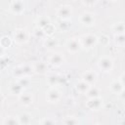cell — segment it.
<instances>
[{
  "label": "cell",
  "instance_id": "6da1fadb",
  "mask_svg": "<svg viewBox=\"0 0 125 125\" xmlns=\"http://www.w3.org/2000/svg\"><path fill=\"white\" fill-rule=\"evenodd\" d=\"M80 41H81V44L83 47H85L87 49H91L96 45L98 38L94 34H85L82 36Z\"/></svg>",
  "mask_w": 125,
  "mask_h": 125
},
{
  "label": "cell",
  "instance_id": "7a4b0ae2",
  "mask_svg": "<svg viewBox=\"0 0 125 125\" xmlns=\"http://www.w3.org/2000/svg\"><path fill=\"white\" fill-rule=\"evenodd\" d=\"M98 66L100 69H102L104 72H108L112 69L113 62L109 57H103L98 62Z\"/></svg>",
  "mask_w": 125,
  "mask_h": 125
},
{
  "label": "cell",
  "instance_id": "3957f363",
  "mask_svg": "<svg viewBox=\"0 0 125 125\" xmlns=\"http://www.w3.org/2000/svg\"><path fill=\"white\" fill-rule=\"evenodd\" d=\"M34 70V68H32L30 65L28 64H24V65H21L19 67H16L14 69V75L21 78V77H23V76H26L27 74H30L32 71Z\"/></svg>",
  "mask_w": 125,
  "mask_h": 125
},
{
  "label": "cell",
  "instance_id": "277c9868",
  "mask_svg": "<svg viewBox=\"0 0 125 125\" xmlns=\"http://www.w3.org/2000/svg\"><path fill=\"white\" fill-rule=\"evenodd\" d=\"M81 46H82L81 41L78 40L77 38H69L66 42V49L68 52L71 53H76L77 51H79Z\"/></svg>",
  "mask_w": 125,
  "mask_h": 125
},
{
  "label": "cell",
  "instance_id": "5b68a950",
  "mask_svg": "<svg viewBox=\"0 0 125 125\" xmlns=\"http://www.w3.org/2000/svg\"><path fill=\"white\" fill-rule=\"evenodd\" d=\"M71 15H72V8L70 6L63 5L58 9V16L62 20H68L69 18H71Z\"/></svg>",
  "mask_w": 125,
  "mask_h": 125
},
{
  "label": "cell",
  "instance_id": "8992f818",
  "mask_svg": "<svg viewBox=\"0 0 125 125\" xmlns=\"http://www.w3.org/2000/svg\"><path fill=\"white\" fill-rule=\"evenodd\" d=\"M79 21L84 25H92V24L95 23V17H94V15L92 13L84 12V13H82L80 15Z\"/></svg>",
  "mask_w": 125,
  "mask_h": 125
},
{
  "label": "cell",
  "instance_id": "52a82bcc",
  "mask_svg": "<svg viewBox=\"0 0 125 125\" xmlns=\"http://www.w3.org/2000/svg\"><path fill=\"white\" fill-rule=\"evenodd\" d=\"M10 10L15 15H20L24 10V5L21 0H14L10 6Z\"/></svg>",
  "mask_w": 125,
  "mask_h": 125
},
{
  "label": "cell",
  "instance_id": "ba28073f",
  "mask_svg": "<svg viewBox=\"0 0 125 125\" xmlns=\"http://www.w3.org/2000/svg\"><path fill=\"white\" fill-rule=\"evenodd\" d=\"M14 38L17 43H23L27 40V32L24 29H17L14 33Z\"/></svg>",
  "mask_w": 125,
  "mask_h": 125
},
{
  "label": "cell",
  "instance_id": "9c48e42d",
  "mask_svg": "<svg viewBox=\"0 0 125 125\" xmlns=\"http://www.w3.org/2000/svg\"><path fill=\"white\" fill-rule=\"evenodd\" d=\"M19 101L22 105L27 106L33 103V96L30 93H25V94L21 93L19 96Z\"/></svg>",
  "mask_w": 125,
  "mask_h": 125
},
{
  "label": "cell",
  "instance_id": "30bf717a",
  "mask_svg": "<svg viewBox=\"0 0 125 125\" xmlns=\"http://www.w3.org/2000/svg\"><path fill=\"white\" fill-rule=\"evenodd\" d=\"M47 100L50 102V103H57L59 100H60V93L58 90L56 89H51L48 93H47V96H46Z\"/></svg>",
  "mask_w": 125,
  "mask_h": 125
},
{
  "label": "cell",
  "instance_id": "8fae6325",
  "mask_svg": "<svg viewBox=\"0 0 125 125\" xmlns=\"http://www.w3.org/2000/svg\"><path fill=\"white\" fill-rule=\"evenodd\" d=\"M83 80L84 81H86L88 84H93L96 80H97V74H96V72H94V71H92V70H89V71H87V72H85L84 74H83Z\"/></svg>",
  "mask_w": 125,
  "mask_h": 125
},
{
  "label": "cell",
  "instance_id": "7c38bea8",
  "mask_svg": "<svg viewBox=\"0 0 125 125\" xmlns=\"http://www.w3.org/2000/svg\"><path fill=\"white\" fill-rule=\"evenodd\" d=\"M101 104H102V102H101V99L99 97H97V98H91L90 101H89V103H88V107L90 109H92V110H97V109L100 108Z\"/></svg>",
  "mask_w": 125,
  "mask_h": 125
},
{
  "label": "cell",
  "instance_id": "4fadbf2b",
  "mask_svg": "<svg viewBox=\"0 0 125 125\" xmlns=\"http://www.w3.org/2000/svg\"><path fill=\"white\" fill-rule=\"evenodd\" d=\"M76 89L82 93V94H85L88 92V90L90 89V84H88L86 81H84L83 79L81 81H79L77 84H76Z\"/></svg>",
  "mask_w": 125,
  "mask_h": 125
},
{
  "label": "cell",
  "instance_id": "5bb4252c",
  "mask_svg": "<svg viewBox=\"0 0 125 125\" xmlns=\"http://www.w3.org/2000/svg\"><path fill=\"white\" fill-rule=\"evenodd\" d=\"M49 62H50V63L53 64V65H60V64L62 63L63 58H62L60 54H56V55H54V56H52V57L50 58Z\"/></svg>",
  "mask_w": 125,
  "mask_h": 125
},
{
  "label": "cell",
  "instance_id": "9a60e30c",
  "mask_svg": "<svg viewBox=\"0 0 125 125\" xmlns=\"http://www.w3.org/2000/svg\"><path fill=\"white\" fill-rule=\"evenodd\" d=\"M110 88H111V90H112V92H113V93L118 94V95H119V94L121 93V91L124 89V88H123V85L121 84V82H120V81H119V82L114 81V82L111 84Z\"/></svg>",
  "mask_w": 125,
  "mask_h": 125
},
{
  "label": "cell",
  "instance_id": "2e32d148",
  "mask_svg": "<svg viewBox=\"0 0 125 125\" xmlns=\"http://www.w3.org/2000/svg\"><path fill=\"white\" fill-rule=\"evenodd\" d=\"M18 119H19V123L20 124H28L29 122H30V115L29 114H27V113H22V114H21L19 117H18Z\"/></svg>",
  "mask_w": 125,
  "mask_h": 125
},
{
  "label": "cell",
  "instance_id": "e0dca14e",
  "mask_svg": "<svg viewBox=\"0 0 125 125\" xmlns=\"http://www.w3.org/2000/svg\"><path fill=\"white\" fill-rule=\"evenodd\" d=\"M22 87L20 85V83H14L11 87H10V91L12 92V94H21L22 91Z\"/></svg>",
  "mask_w": 125,
  "mask_h": 125
},
{
  "label": "cell",
  "instance_id": "ac0fdd59",
  "mask_svg": "<svg viewBox=\"0 0 125 125\" xmlns=\"http://www.w3.org/2000/svg\"><path fill=\"white\" fill-rule=\"evenodd\" d=\"M113 31L117 32L118 34H121V33H124L125 32V24L122 23V22H119V23H116L115 25H113L112 27Z\"/></svg>",
  "mask_w": 125,
  "mask_h": 125
},
{
  "label": "cell",
  "instance_id": "d6986e66",
  "mask_svg": "<svg viewBox=\"0 0 125 125\" xmlns=\"http://www.w3.org/2000/svg\"><path fill=\"white\" fill-rule=\"evenodd\" d=\"M59 81H60V76H59V75L53 74V75H50V76L48 77V83H49L51 86L57 85V84L59 83Z\"/></svg>",
  "mask_w": 125,
  "mask_h": 125
},
{
  "label": "cell",
  "instance_id": "ffe728a7",
  "mask_svg": "<svg viewBox=\"0 0 125 125\" xmlns=\"http://www.w3.org/2000/svg\"><path fill=\"white\" fill-rule=\"evenodd\" d=\"M87 94V96L91 99V98H97V97H99V91H98V89L96 88V87H90V89L88 90V92L86 93Z\"/></svg>",
  "mask_w": 125,
  "mask_h": 125
},
{
  "label": "cell",
  "instance_id": "44dd1931",
  "mask_svg": "<svg viewBox=\"0 0 125 125\" xmlns=\"http://www.w3.org/2000/svg\"><path fill=\"white\" fill-rule=\"evenodd\" d=\"M4 125H16V124H20L19 123V119L17 120L16 117H7L4 121H3Z\"/></svg>",
  "mask_w": 125,
  "mask_h": 125
},
{
  "label": "cell",
  "instance_id": "7402d4cb",
  "mask_svg": "<svg viewBox=\"0 0 125 125\" xmlns=\"http://www.w3.org/2000/svg\"><path fill=\"white\" fill-rule=\"evenodd\" d=\"M33 68H34V71L36 72H43L46 69V64L44 62H38Z\"/></svg>",
  "mask_w": 125,
  "mask_h": 125
},
{
  "label": "cell",
  "instance_id": "603a6c76",
  "mask_svg": "<svg viewBox=\"0 0 125 125\" xmlns=\"http://www.w3.org/2000/svg\"><path fill=\"white\" fill-rule=\"evenodd\" d=\"M18 82L20 83V85H21L22 88H25V87H27V86L29 85V80L27 79V77H26V76L21 77V78L19 79V81H18Z\"/></svg>",
  "mask_w": 125,
  "mask_h": 125
},
{
  "label": "cell",
  "instance_id": "cb8c5ba5",
  "mask_svg": "<svg viewBox=\"0 0 125 125\" xmlns=\"http://www.w3.org/2000/svg\"><path fill=\"white\" fill-rule=\"evenodd\" d=\"M115 41L118 44H125V34L121 33V34H117L115 36Z\"/></svg>",
  "mask_w": 125,
  "mask_h": 125
},
{
  "label": "cell",
  "instance_id": "d4e9b609",
  "mask_svg": "<svg viewBox=\"0 0 125 125\" xmlns=\"http://www.w3.org/2000/svg\"><path fill=\"white\" fill-rule=\"evenodd\" d=\"M49 23H50V22H49V20L46 19V18H41V19L39 20V21H38V25H39L41 28L46 27Z\"/></svg>",
  "mask_w": 125,
  "mask_h": 125
},
{
  "label": "cell",
  "instance_id": "484cf974",
  "mask_svg": "<svg viewBox=\"0 0 125 125\" xmlns=\"http://www.w3.org/2000/svg\"><path fill=\"white\" fill-rule=\"evenodd\" d=\"M46 43H48V47H53L55 44H56V41L55 40H47V42Z\"/></svg>",
  "mask_w": 125,
  "mask_h": 125
},
{
  "label": "cell",
  "instance_id": "4316f807",
  "mask_svg": "<svg viewBox=\"0 0 125 125\" xmlns=\"http://www.w3.org/2000/svg\"><path fill=\"white\" fill-rule=\"evenodd\" d=\"M120 82H121V84L123 85V87H125V73L120 76Z\"/></svg>",
  "mask_w": 125,
  "mask_h": 125
},
{
  "label": "cell",
  "instance_id": "83f0119b",
  "mask_svg": "<svg viewBox=\"0 0 125 125\" xmlns=\"http://www.w3.org/2000/svg\"><path fill=\"white\" fill-rule=\"evenodd\" d=\"M96 1H97V0H83V2H84L85 4H87V5H92V4H94Z\"/></svg>",
  "mask_w": 125,
  "mask_h": 125
},
{
  "label": "cell",
  "instance_id": "f1b7e54d",
  "mask_svg": "<svg viewBox=\"0 0 125 125\" xmlns=\"http://www.w3.org/2000/svg\"><path fill=\"white\" fill-rule=\"evenodd\" d=\"M119 95H120V98H121L123 101H125V89H123Z\"/></svg>",
  "mask_w": 125,
  "mask_h": 125
},
{
  "label": "cell",
  "instance_id": "f546056e",
  "mask_svg": "<svg viewBox=\"0 0 125 125\" xmlns=\"http://www.w3.org/2000/svg\"><path fill=\"white\" fill-rule=\"evenodd\" d=\"M111 1H116V0H111Z\"/></svg>",
  "mask_w": 125,
  "mask_h": 125
}]
</instances>
